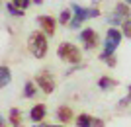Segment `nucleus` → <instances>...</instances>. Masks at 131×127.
I'll list each match as a JSON object with an SVG mask.
<instances>
[{"mask_svg": "<svg viewBox=\"0 0 131 127\" xmlns=\"http://www.w3.org/2000/svg\"><path fill=\"white\" fill-rule=\"evenodd\" d=\"M27 49L35 59H43L47 55V49H49V43H47V37H45L41 31H33L27 39Z\"/></svg>", "mask_w": 131, "mask_h": 127, "instance_id": "f257e3e1", "label": "nucleus"}, {"mask_svg": "<svg viewBox=\"0 0 131 127\" xmlns=\"http://www.w3.org/2000/svg\"><path fill=\"white\" fill-rule=\"evenodd\" d=\"M121 35H123V33L117 31V28H110L108 29V33H106V41H104V51L100 53V59H102V61L114 55V51L117 49L119 43H121Z\"/></svg>", "mask_w": 131, "mask_h": 127, "instance_id": "f03ea898", "label": "nucleus"}, {"mask_svg": "<svg viewBox=\"0 0 131 127\" xmlns=\"http://www.w3.org/2000/svg\"><path fill=\"white\" fill-rule=\"evenodd\" d=\"M57 53H59V57L63 59V61L71 63V65H77V63H80V59H82L78 47H77V45H72V43H69V41L61 43Z\"/></svg>", "mask_w": 131, "mask_h": 127, "instance_id": "7ed1b4c3", "label": "nucleus"}, {"mask_svg": "<svg viewBox=\"0 0 131 127\" xmlns=\"http://www.w3.org/2000/svg\"><path fill=\"white\" fill-rule=\"evenodd\" d=\"M35 82H37V86L43 90L45 94H51V92L55 90V78L51 76V72H49V71H41V72H37Z\"/></svg>", "mask_w": 131, "mask_h": 127, "instance_id": "20e7f679", "label": "nucleus"}, {"mask_svg": "<svg viewBox=\"0 0 131 127\" xmlns=\"http://www.w3.org/2000/svg\"><path fill=\"white\" fill-rule=\"evenodd\" d=\"M80 41L86 49H94V47H98V33L92 28H84L80 31Z\"/></svg>", "mask_w": 131, "mask_h": 127, "instance_id": "39448f33", "label": "nucleus"}, {"mask_svg": "<svg viewBox=\"0 0 131 127\" xmlns=\"http://www.w3.org/2000/svg\"><path fill=\"white\" fill-rule=\"evenodd\" d=\"M77 127H104V121L98 117L88 116V113H80L77 117Z\"/></svg>", "mask_w": 131, "mask_h": 127, "instance_id": "423d86ee", "label": "nucleus"}, {"mask_svg": "<svg viewBox=\"0 0 131 127\" xmlns=\"http://www.w3.org/2000/svg\"><path fill=\"white\" fill-rule=\"evenodd\" d=\"M37 24H39V28H41V31H45L47 35H53L55 33V20L51 16H39Z\"/></svg>", "mask_w": 131, "mask_h": 127, "instance_id": "0eeeda50", "label": "nucleus"}, {"mask_svg": "<svg viewBox=\"0 0 131 127\" xmlns=\"http://www.w3.org/2000/svg\"><path fill=\"white\" fill-rule=\"evenodd\" d=\"M29 117H31V121H35V123L43 121V117H45V106L43 104H35L31 108V111H29Z\"/></svg>", "mask_w": 131, "mask_h": 127, "instance_id": "6e6552de", "label": "nucleus"}, {"mask_svg": "<svg viewBox=\"0 0 131 127\" xmlns=\"http://www.w3.org/2000/svg\"><path fill=\"white\" fill-rule=\"evenodd\" d=\"M71 10H72V14H74V18L80 20V22L86 20V18H90V8H82V6H78V4H72Z\"/></svg>", "mask_w": 131, "mask_h": 127, "instance_id": "1a4fd4ad", "label": "nucleus"}, {"mask_svg": "<svg viewBox=\"0 0 131 127\" xmlns=\"http://www.w3.org/2000/svg\"><path fill=\"white\" fill-rule=\"evenodd\" d=\"M57 116H59V119L63 123H71L72 119V110L69 108V106H61L59 110H57Z\"/></svg>", "mask_w": 131, "mask_h": 127, "instance_id": "9d476101", "label": "nucleus"}, {"mask_svg": "<svg viewBox=\"0 0 131 127\" xmlns=\"http://www.w3.org/2000/svg\"><path fill=\"white\" fill-rule=\"evenodd\" d=\"M98 86H100L102 90H110V88H114V86H115V80H114L112 76H102V78L98 80Z\"/></svg>", "mask_w": 131, "mask_h": 127, "instance_id": "9b49d317", "label": "nucleus"}, {"mask_svg": "<svg viewBox=\"0 0 131 127\" xmlns=\"http://www.w3.org/2000/svg\"><path fill=\"white\" fill-rule=\"evenodd\" d=\"M10 68H8V66L6 65H2L0 66V84H2V86H6V84L10 82Z\"/></svg>", "mask_w": 131, "mask_h": 127, "instance_id": "f8f14e48", "label": "nucleus"}, {"mask_svg": "<svg viewBox=\"0 0 131 127\" xmlns=\"http://www.w3.org/2000/svg\"><path fill=\"white\" fill-rule=\"evenodd\" d=\"M6 12H8V14H12L14 18L24 16V10H22V8H18V6H14L12 2H10V4H6Z\"/></svg>", "mask_w": 131, "mask_h": 127, "instance_id": "ddd939ff", "label": "nucleus"}, {"mask_svg": "<svg viewBox=\"0 0 131 127\" xmlns=\"http://www.w3.org/2000/svg\"><path fill=\"white\" fill-rule=\"evenodd\" d=\"M35 94H37L35 84H33V82H26V86H24V96H26V98H33Z\"/></svg>", "mask_w": 131, "mask_h": 127, "instance_id": "4468645a", "label": "nucleus"}, {"mask_svg": "<svg viewBox=\"0 0 131 127\" xmlns=\"http://www.w3.org/2000/svg\"><path fill=\"white\" fill-rule=\"evenodd\" d=\"M10 121L16 127H20V110H18V108H12L10 110Z\"/></svg>", "mask_w": 131, "mask_h": 127, "instance_id": "2eb2a0df", "label": "nucleus"}, {"mask_svg": "<svg viewBox=\"0 0 131 127\" xmlns=\"http://www.w3.org/2000/svg\"><path fill=\"white\" fill-rule=\"evenodd\" d=\"M71 16H74L72 10H63V12H61V16H59V22L61 24H69V22H71Z\"/></svg>", "mask_w": 131, "mask_h": 127, "instance_id": "dca6fc26", "label": "nucleus"}, {"mask_svg": "<svg viewBox=\"0 0 131 127\" xmlns=\"http://www.w3.org/2000/svg\"><path fill=\"white\" fill-rule=\"evenodd\" d=\"M115 12H117V14H121V16H123V18L131 16V12H129V8H127L125 4H115Z\"/></svg>", "mask_w": 131, "mask_h": 127, "instance_id": "f3484780", "label": "nucleus"}, {"mask_svg": "<svg viewBox=\"0 0 131 127\" xmlns=\"http://www.w3.org/2000/svg\"><path fill=\"white\" fill-rule=\"evenodd\" d=\"M121 31L125 37H131V20H125V22L121 24Z\"/></svg>", "mask_w": 131, "mask_h": 127, "instance_id": "a211bd4d", "label": "nucleus"}, {"mask_svg": "<svg viewBox=\"0 0 131 127\" xmlns=\"http://www.w3.org/2000/svg\"><path fill=\"white\" fill-rule=\"evenodd\" d=\"M31 2H33V0H12V4L18 6V8H22V10H26V8L31 4Z\"/></svg>", "mask_w": 131, "mask_h": 127, "instance_id": "6ab92c4d", "label": "nucleus"}, {"mask_svg": "<svg viewBox=\"0 0 131 127\" xmlns=\"http://www.w3.org/2000/svg\"><path fill=\"white\" fill-rule=\"evenodd\" d=\"M110 22L114 24V26H115V24H117V26H119V18H114V16H112V18H110Z\"/></svg>", "mask_w": 131, "mask_h": 127, "instance_id": "aec40b11", "label": "nucleus"}, {"mask_svg": "<svg viewBox=\"0 0 131 127\" xmlns=\"http://www.w3.org/2000/svg\"><path fill=\"white\" fill-rule=\"evenodd\" d=\"M41 2H43V0H33V4H41Z\"/></svg>", "mask_w": 131, "mask_h": 127, "instance_id": "412c9836", "label": "nucleus"}, {"mask_svg": "<svg viewBox=\"0 0 131 127\" xmlns=\"http://www.w3.org/2000/svg\"><path fill=\"white\" fill-rule=\"evenodd\" d=\"M123 2H125V4H131V0H123Z\"/></svg>", "mask_w": 131, "mask_h": 127, "instance_id": "4be33fe9", "label": "nucleus"}, {"mask_svg": "<svg viewBox=\"0 0 131 127\" xmlns=\"http://www.w3.org/2000/svg\"><path fill=\"white\" fill-rule=\"evenodd\" d=\"M127 90H129V96H131V84H129V88H127Z\"/></svg>", "mask_w": 131, "mask_h": 127, "instance_id": "5701e85b", "label": "nucleus"}, {"mask_svg": "<svg viewBox=\"0 0 131 127\" xmlns=\"http://www.w3.org/2000/svg\"><path fill=\"white\" fill-rule=\"evenodd\" d=\"M43 127H51V125H43Z\"/></svg>", "mask_w": 131, "mask_h": 127, "instance_id": "b1692460", "label": "nucleus"}]
</instances>
